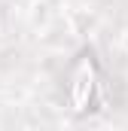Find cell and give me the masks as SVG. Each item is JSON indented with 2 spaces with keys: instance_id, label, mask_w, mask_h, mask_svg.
Returning a JSON list of instances; mask_svg holds the SVG:
<instances>
[{
  "instance_id": "1",
  "label": "cell",
  "mask_w": 128,
  "mask_h": 131,
  "mask_svg": "<svg viewBox=\"0 0 128 131\" xmlns=\"http://www.w3.org/2000/svg\"><path fill=\"white\" fill-rule=\"evenodd\" d=\"M98 92H101V82H98V64H95V58L86 52V55L76 61L73 73H70V82H67V95H70V101H73V110H79V113L95 110Z\"/></svg>"
}]
</instances>
